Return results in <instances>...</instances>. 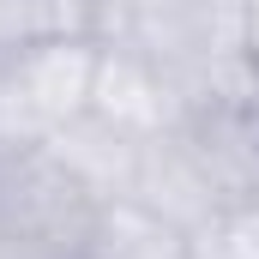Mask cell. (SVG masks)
Segmentation results:
<instances>
[{
  "label": "cell",
  "instance_id": "7",
  "mask_svg": "<svg viewBox=\"0 0 259 259\" xmlns=\"http://www.w3.org/2000/svg\"><path fill=\"white\" fill-rule=\"evenodd\" d=\"M49 36H91V18L72 0H0V61L36 49Z\"/></svg>",
  "mask_w": 259,
  "mask_h": 259
},
{
  "label": "cell",
  "instance_id": "2",
  "mask_svg": "<svg viewBox=\"0 0 259 259\" xmlns=\"http://www.w3.org/2000/svg\"><path fill=\"white\" fill-rule=\"evenodd\" d=\"M97 223V199L30 145L0 157V247L18 259H78Z\"/></svg>",
  "mask_w": 259,
  "mask_h": 259
},
{
  "label": "cell",
  "instance_id": "4",
  "mask_svg": "<svg viewBox=\"0 0 259 259\" xmlns=\"http://www.w3.org/2000/svg\"><path fill=\"white\" fill-rule=\"evenodd\" d=\"M91 115L127 127L133 139H157V133H175L187 121V97L181 84L151 66L145 55H127V49H109L97 55V78H91Z\"/></svg>",
  "mask_w": 259,
  "mask_h": 259
},
{
  "label": "cell",
  "instance_id": "6",
  "mask_svg": "<svg viewBox=\"0 0 259 259\" xmlns=\"http://www.w3.org/2000/svg\"><path fill=\"white\" fill-rule=\"evenodd\" d=\"M78 259H193V235L151 217L133 199H115V205H97L91 241H84Z\"/></svg>",
  "mask_w": 259,
  "mask_h": 259
},
{
  "label": "cell",
  "instance_id": "8",
  "mask_svg": "<svg viewBox=\"0 0 259 259\" xmlns=\"http://www.w3.org/2000/svg\"><path fill=\"white\" fill-rule=\"evenodd\" d=\"M193 259H259V199L223 211L211 229L193 235Z\"/></svg>",
  "mask_w": 259,
  "mask_h": 259
},
{
  "label": "cell",
  "instance_id": "12",
  "mask_svg": "<svg viewBox=\"0 0 259 259\" xmlns=\"http://www.w3.org/2000/svg\"><path fill=\"white\" fill-rule=\"evenodd\" d=\"M0 259H18V253H12V247H0Z\"/></svg>",
  "mask_w": 259,
  "mask_h": 259
},
{
  "label": "cell",
  "instance_id": "9",
  "mask_svg": "<svg viewBox=\"0 0 259 259\" xmlns=\"http://www.w3.org/2000/svg\"><path fill=\"white\" fill-rule=\"evenodd\" d=\"M241 55L259 72V0H241Z\"/></svg>",
  "mask_w": 259,
  "mask_h": 259
},
{
  "label": "cell",
  "instance_id": "10",
  "mask_svg": "<svg viewBox=\"0 0 259 259\" xmlns=\"http://www.w3.org/2000/svg\"><path fill=\"white\" fill-rule=\"evenodd\" d=\"M241 115H247V127L259 133V78H253V91H247V103H241Z\"/></svg>",
  "mask_w": 259,
  "mask_h": 259
},
{
  "label": "cell",
  "instance_id": "1",
  "mask_svg": "<svg viewBox=\"0 0 259 259\" xmlns=\"http://www.w3.org/2000/svg\"><path fill=\"white\" fill-rule=\"evenodd\" d=\"M91 36L163 66L181 84L187 115L241 109L259 78L241 55V0H103Z\"/></svg>",
  "mask_w": 259,
  "mask_h": 259
},
{
  "label": "cell",
  "instance_id": "11",
  "mask_svg": "<svg viewBox=\"0 0 259 259\" xmlns=\"http://www.w3.org/2000/svg\"><path fill=\"white\" fill-rule=\"evenodd\" d=\"M72 6H78V12H84L91 24H97V6H103V0H72Z\"/></svg>",
  "mask_w": 259,
  "mask_h": 259
},
{
  "label": "cell",
  "instance_id": "3",
  "mask_svg": "<svg viewBox=\"0 0 259 259\" xmlns=\"http://www.w3.org/2000/svg\"><path fill=\"white\" fill-rule=\"evenodd\" d=\"M133 205H145L151 217H163V223H175L181 235H199V229H211L229 205L217 193V181L205 175V163H199V151L187 145V133H157V139H145V157H139V181H133Z\"/></svg>",
  "mask_w": 259,
  "mask_h": 259
},
{
  "label": "cell",
  "instance_id": "5",
  "mask_svg": "<svg viewBox=\"0 0 259 259\" xmlns=\"http://www.w3.org/2000/svg\"><path fill=\"white\" fill-rule=\"evenodd\" d=\"M42 151H49V157H55V163H61L97 205H115V199H133L145 139H133L127 127H115V121H103V115L84 109V115H72L66 127L49 133Z\"/></svg>",
  "mask_w": 259,
  "mask_h": 259
}]
</instances>
